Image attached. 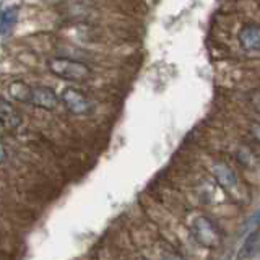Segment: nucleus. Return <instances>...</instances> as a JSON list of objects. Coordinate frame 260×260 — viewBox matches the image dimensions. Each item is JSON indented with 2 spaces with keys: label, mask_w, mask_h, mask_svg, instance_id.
<instances>
[{
  "label": "nucleus",
  "mask_w": 260,
  "mask_h": 260,
  "mask_svg": "<svg viewBox=\"0 0 260 260\" xmlns=\"http://www.w3.org/2000/svg\"><path fill=\"white\" fill-rule=\"evenodd\" d=\"M47 69L52 75L67 81H86L91 77V69L85 62L69 57H51L47 60Z\"/></svg>",
  "instance_id": "nucleus-1"
},
{
  "label": "nucleus",
  "mask_w": 260,
  "mask_h": 260,
  "mask_svg": "<svg viewBox=\"0 0 260 260\" xmlns=\"http://www.w3.org/2000/svg\"><path fill=\"white\" fill-rule=\"evenodd\" d=\"M190 233L193 239L197 241L200 246L207 249H216L223 241V236L219 230L215 226V223L208 219L207 216H199L193 219Z\"/></svg>",
  "instance_id": "nucleus-2"
},
{
  "label": "nucleus",
  "mask_w": 260,
  "mask_h": 260,
  "mask_svg": "<svg viewBox=\"0 0 260 260\" xmlns=\"http://www.w3.org/2000/svg\"><path fill=\"white\" fill-rule=\"evenodd\" d=\"M60 101L63 103L65 109L72 112L73 116H89L94 111V103L83 91L73 86L62 89Z\"/></svg>",
  "instance_id": "nucleus-3"
},
{
  "label": "nucleus",
  "mask_w": 260,
  "mask_h": 260,
  "mask_svg": "<svg viewBox=\"0 0 260 260\" xmlns=\"http://www.w3.org/2000/svg\"><path fill=\"white\" fill-rule=\"evenodd\" d=\"M60 98L49 86H32L29 104L44 111H54L59 106Z\"/></svg>",
  "instance_id": "nucleus-4"
},
{
  "label": "nucleus",
  "mask_w": 260,
  "mask_h": 260,
  "mask_svg": "<svg viewBox=\"0 0 260 260\" xmlns=\"http://www.w3.org/2000/svg\"><path fill=\"white\" fill-rule=\"evenodd\" d=\"M23 124L21 114L16 111L13 106L0 98V125H4L8 130H18Z\"/></svg>",
  "instance_id": "nucleus-5"
},
{
  "label": "nucleus",
  "mask_w": 260,
  "mask_h": 260,
  "mask_svg": "<svg viewBox=\"0 0 260 260\" xmlns=\"http://www.w3.org/2000/svg\"><path fill=\"white\" fill-rule=\"evenodd\" d=\"M213 176L216 179V182L226 190H234L239 184L238 174L228 165H224V162H216L213 166Z\"/></svg>",
  "instance_id": "nucleus-6"
},
{
  "label": "nucleus",
  "mask_w": 260,
  "mask_h": 260,
  "mask_svg": "<svg viewBox=\"0 0 260 260\" xmlns=\"http://www.w3.org/2000/svg\"><path fill=\"white\" fill-rule=\"evenodd\" d=\"M239 43L244 51L247 52H258L260 51V26H249L242 28L239 32Z\"/></svg>",
  "instance_id": "nucleus-7"
},
{
  "label": "nucleus",
  "mask_w": 260,
  "mask_h": 260,
  "mask_svg": "<svg viewBox=\"0 0 260 260\" xmlns=\"http://www.w3.org/2000/svg\"><path fill=\"white\" fill-rule=\"evenodd\" d=\"M31 89H32V86L24 83V81H13V83H10V86H8V93H10V96L15 101L29 104Z\"/></svg>",
  "instance_id": "nucleus-8"
},
{
  "label": "nucleus",
  "mask_w": 260,
  "mask_h": 260,
  "mask_svg": "<svg viewBox=\"0 0 260 260\" xmlns=\"http://www.w3.org/2000/svg\"><path fill=\"white\" fill-rule=\"evenodd\" d=\"M260 246V230L255 228V230L249 231V236H246V239H244V244L241 247V252L238 257H250L254 252L258 249Z\"/></svg>",
  "instance_id": "nucleus-9"
},
{
  "label": "nucleus",
  "mask_w": 260,
  "mask_h": 260,
  "mask_svg": "<svg viewBox=\"0 0 260 260\" xmlns=\"http://www.w3.org/2000/svg\"><path fill=\"white\" fill-rule=\"evenodd\" d=\"M16 20H18V8L16 7H8L5 8V10L0 13V35H5V32H8L13 24L16 23Z\"/></svg>",
  "instance_id": "nucleus-10"
},
{
  "label": "nucleus",
  "mask_w": 260,
  "mask_h": 260,
  "mask_svg": "<svg viewBox=\"0 0 260 260\" xmlns=\"http://www.w3.org/2000/svg\"><path fill=\"white\" fill-rule=\"evenodd\" d=\"M258 226H260V207L254 215H252L250 218H247V221L244 223V226L241 228V233L246 234L252 230H255V228H258Z\"/></svg>",
  "instance_id": "nucleus-11"
},
{
  "label": "nucleus",
  "mask_w": 260,
  "mask_h": 260,
  "mask_svg": "<svg viewBox=\"0 0 260 260\" xmlns=\"http://www.w3.org/2000/svg\"><path fill=\"white\" fill-rule=\"evenodd\" d=\"M247 101L252 106V109L260 114V91H250L247 94Z\"/></svg>",
  "instance_id": "nucleus-12"
},
{
  "label": "nucleus",
  "mask_w": 260,
  "mask_h": 260,
  "mask_svg": "<svg viewBox=\"0 0 260 260\" xmlns=\"http://www.w3.org/2000/svg\"><path fill=\"white\" fill-rule=\"evenodd\" d=\"M250 134H252V137H254L255 140L260 143V124H257V122H254V124H250Z\"/></svg>",
  "instance_id": "nucleus-13"
},
{
  "label": "nucleus",
  "mask_w": 260,
  "mask_h": 260,
  "mask_svg": "<svg viewBox=\"0 0 260 260\" xmlns=\"http://www.w3.org/2000/svg\"><path fill=\"white\" fill-rule=\"evenodd\" d=\"M7 158H8V151H7V146L0 142V165L2 162H5L7 161Z\"/></svg>",
  "instance_id": "nucleus-14"
}]
</instances>
